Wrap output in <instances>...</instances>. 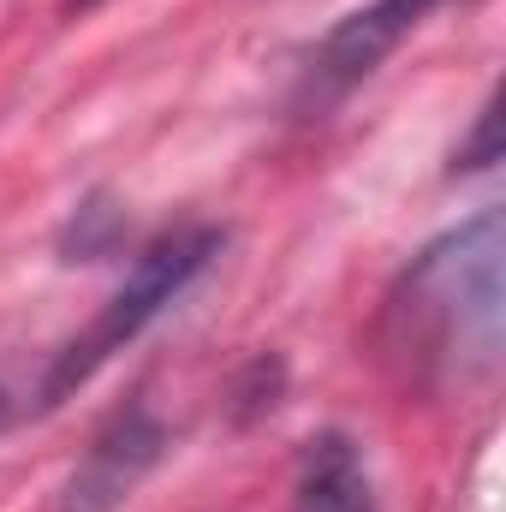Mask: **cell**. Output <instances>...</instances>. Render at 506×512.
I'll use <instances>...</instances> for the list:
<instances>
[{"label": "cell", "mask_w": 506, "mask_h": 512, "mask_svg": "<svg viewBox=\"0 0 506 512\" xmlns=\"http://www.w3.org/2000/svg\"><path fill=\"white\" fill-rule=\"evenodd\" d=\"M501 256V215L483 209L399 268L381 304V352L411 387L465 393L501 370Z\"/></svg>", "instance_id": "1"}, {"label": "cell", "mask_w": 506, "mask_h": 512, "mask_svg": "<svg viewBox=\"0 0 506 512\" xmlns=\"http://www.w3.org/2000/svg\"><path fill=\"white\" fill-rule=\"evenodd\" d=\"M221 251H227V227H209V221H185V227L149 239L131 256L126 280L108 292V304L42 364V376L30 382V405L36 411H60L78 387H90L167 304H179L203 280V268Z\"/></svg>", "instance_id": "2"}, {"label": "cell", "mask_w": 506, "mask_h": 512, "mask_svg": "<svg viewBox=\"0 0 506 512\" xmlns=\"http://www.w3.org/2000/svg\"><path fill=\"white\" fill-rule=\"evenodd\" d=\"M173 435L155 417V405L143 393H131L126 405L90 435L84 459L72 465L66 489H60V512H120L155 477V465L167 459Z\"/></svg>", "instance_id": "3"}, {"label": "cell", "mask_w": 506, "mask_h": 512, "mask_svg": "<svg viewBox=\"0 0 506 512\" xmlns=\"http://www.w3.org/2000/svg\"><path fill=\"white\" fill-rule=\"evenodd\" d=\"M447 0H370L358 12H346L304 60V78H298V108H328L340 102L346 90H358L381 60Z\"/></svg>", "instance_id": "4"}, {"label": "cell", "mask_w": 506, "mask_h": 512, "mask_svg": "<svg viewBox=\"0 0 506 512\" xmlns=\"http://www.w3.org/2000/svg\"><path fill=\"white\" fill-rule=\"evenodd\" d=\"M292 512H376L370 459L346 429H322L304 441L292 477Z\"/></svg>", "instance_id": "5"}, {"label": "cell", "mask_w": 506, "mask_h": 512, "mask_svg": "<svg viewBox=\"0 0 506 512\" xmlns=\"http://www.w3.org/2000/svg\"><path fill=\"white\" fill-rule=\"evenodd\" d=\"M126 239V209H114L108 197H84L78 203V215L66 221V233H60V251L66 262H96V256H108L114 245Z\"/></svg>", "instance_id": "6"}, {"label": "cell", "mask_w": 506, "mask_h": 512, "mask_svg": "<svg viewBox=\"0 0 506 512\" xmlns=\"http://www.w3.org/2000/svg\"><path fill=\"white\" fill-rule=\"evenodd\" d=\"M495 161H501V96H489V102H483L477 131L453 149V173H489Z\"/></svg>", "instance_id": "7"}, {"label": "cell", "mask_w": 506, "mask_h": 512, "mask_svg": "<svg viewBox=\"0 0 506 512\" xmlns=\"http://www.w3.org/2000/svg\"><path fill=\"white\" fill-rule=\"evenodd\" d=\"M280 382H286V370H280V358H251V370L239 376V423H251V417H262V411H274V393H280Z\"/></svg>", "instance_id": "8"}, {"label": "cell", "mask_w": 506, "mask_h": 512, "mask_svg": "<svg viewBox=\"0 0 506 512\" xmlns=\"http://www.w3.org/2000/svg\"><path fill=\"white\" fill-rule=\"evenodd\" d=\"M36 405H30V382H18L12 370H0V435L18 423V417H30Z\"/></svg>", "instance_id": "9"}, {"label": "cell", "mask_w": 506, "mask_h": 512, "mask_svg": "<svg viewBox=\"0 0 506 512\" xmlns=\"http://www.w3.org/2000/svg\"><path fill=\"white\" fill-rule=\"evenodd\" d=\"M90 6H96V0H66V12H90Z\"/></svg>", "instance_id": "10"}]
</instances>
